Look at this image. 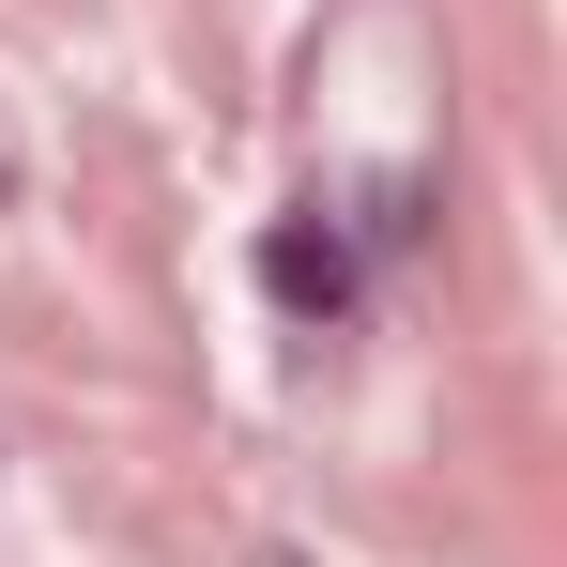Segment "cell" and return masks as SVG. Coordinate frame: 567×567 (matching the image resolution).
Here are the masks:
<instances>
[{"label":"cell","mask_w":567,"mask_h":567,"mask_svg":"<svg viewBox=\"0 0 567 567\" xmlns=\"http://www.w3.org/2000/svg\"><path fill=\"white\" fill-rule=\"evenodd\" d=\"M261 277H277V307H322V322H338V307H353V246H338V230H307V215H291L277 246H261Z\"/></svg>","instance_id":"cell-1"}]
</instances>
